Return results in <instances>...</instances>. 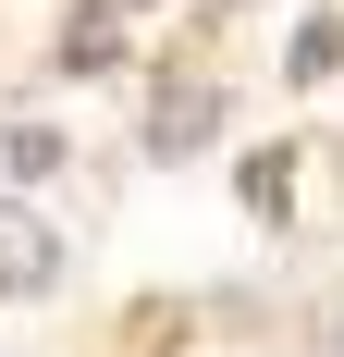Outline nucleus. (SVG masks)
I'll return each mask as SVG.
<instances>
[{
  "label": "nucleus",
  "mask_w": 344,
  "mask_h": 357,
  "mask_svg": "<svg viewBox=\"0 0 344 357\" xmlns=\"http://www.w3.org/2000/svg\"><path fill=\"white\" fill-rule=\"evenodd\" d=\"M209 123H221V99H209V86H172L160 123H148V148H160V160H185V148H209Z\"/></svg>",
  "instance_id": "nucleus-1"
},
{
  "label": "nucleus",
  "mask_w": 344,
  "mask_h": 357,
  "mask_svg": "<svg viewBox=\"0 0 344 357\" xmlns=\"http://www.w3.org/2000/svg\"><path fill=\"white\" fill-rule=\"evenodd\" d=\"M0 284H49V234H25L13 210H0Z\"/></svg>",
  "instance_id": "nucleus-3"
},
{
  "label": "nucleus",
  "mask_w": 344,
  "mask_h": 357,
  "mask_svg": "<svg viewBox=\"0 0 344 357\" xmlns=\"http://www.w3.org/2000/svg\"><path fill=\"white\" fill-rule=\"evenodd\" d=\"M332 345H344V321H332Z\"/></svg>",
  "instance_id": "nucleus-4"
},
{
  "label": "nucleus",
  "mask_w": 344,
  "mask_h": 357,
  "mask_svg": "<svg viewBox=\"0 0 344 357\" xmlns=\"http://www.w3.org/2000/svg\"><path fill=\"white\" fill-rule=\"evenodd\" d=\"M62 62L74 74H111V62H123V25H111V13H74V25H62Z\"/></svg>",
  "instance_id": "nucleus-2"
}]
</instances>
